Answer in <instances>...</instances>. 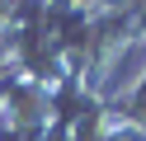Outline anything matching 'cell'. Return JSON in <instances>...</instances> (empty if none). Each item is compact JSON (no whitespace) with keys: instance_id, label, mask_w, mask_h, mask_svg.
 Listing matches in <instances>:
<instances>
[{"instance_id":"6da1fadb","label":"cell","mask_w":146,"mask_h":141,"mask_svg":"<svg viewBox=\"0 0 146 141\" xmlns=\"http://www.w3.org/2000/svg\"><path fill=\"white\" fill-rule=\"evenodd\" d=\"M52 89L47 80H33V75H10L5 89H0V127L19 132V136H38L42 127H52Z\"/></svg>"},{"instance_id":"7a4b0ae2","label":"cell","mask_w":146,"mask_h":141,"mask_svg":"<svg viewBox=\"0 0 146 141\" xmlns=\"http://www.w3.org/2000/svg\"><path fill=\"white\" fill-rule=\"evenodd\" d=\"M14 14H19V0H0V38L14 28Z\"/></svg>"},{"instance_id":"3957f363","label":"cell","mask_w":146,"mask_h":141,"mask_svg":"<svg viewBox=\"0 0 146 141\" xmlns=\"http://www.w3.org/2000/svg\"><path fill=\"white\" fill-rule=\"evenodd\" d=\"M47 5H61V9H90V0H47Z\"/></svg>"}]
</instances>
